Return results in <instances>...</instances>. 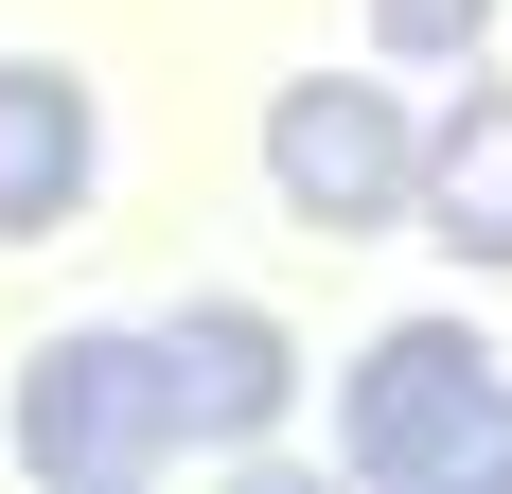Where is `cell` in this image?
I'll return each instance as SVG.
<instances>
[{
  "mask_svg": "<svg viewBox=\"0 0 512 494\" xmlns=\"http://www.w3.org/2000/svg\"><path fill=\"white\" fill-rule=\"evenodd\" d=\"M336 459L371 494H512V371L477 318H389L336 371Z\"/></svg>",
  "mask_w": 512,
  "mask_h": 494,
  "instance_id": "6da1fadb",
  "label": "cell"
},
{
  "mask_svg": "<svg viewBox=\"0 0 512 494\" xmlns=\"http://www.w3.org/2000/svg\"><path fill=\"white\" fill-rule=\"evenodd\" d=\"M265 195L301 230L371 247V230H424V124L389 71H283L265 89Z\"/></svg>",
  "mask_w": 512,
  "mask_h": 494,
  "instance_id": "7a4b0ae2",
  "label": "cell"
},
{
  "mask_svg": "<svg viewBox=\"0 0 512 494\" xmlns=\"http://www.w3.org/2000/svg\"><path fill=\"white\" fill-rule=\"evenodd\" d=\"M159 353H142V318H71V336H36L18 353V477H53V494H106V477H159Z\"/></svg>",
  "mask_w": 512,
  "mask_h": 494,
  "instance_id": "3957f363",
  "label": "cell"
},
{
  "mask_svg": "<svg viewBox=\"0 0 512 494\" xmlns=\"http://www.w3.org/2000/svg\"><path fill=\"white\" fill-rule=\"evenodd\" d=\"M142 353H159V442L177 459H265L283 442V406H301V336L265 318V300H177V318H142Z\"/></svg>",
  "mask_w": 512,
  "mask_h": 494,
  "instance_id": "277c9868",
  "label": "cell"
},
{
  "mask_svg": "<svg viewBox=\"0 0 512 494\" xmlns=\"http://www.w3.org/2000/svg\"><path fill=\"white\" fill-rule=\"evenodd\" d=\"M89 177H106V106H89V71L0 53V247L71 230V212H89Z\"/></svg>",
  "mask_w": 512,
  "mask_h": 494,
  "instance_id": "5b68a950",
  "label": "cell"
},
{
  "mask_svg": "<svg viewBox=\"0 0 512 494\" xmlns=\"http://www.w3.org/2000/svg\"><path fill=\"white\" fill-rule=\"evenodd\" d=\"M424 230L460 247L477 283H512V71H477V89L424 124Z\"/></svg>",
  "mask_w": 512,
  "mask_h": 494,
  "instance_id": "8992f818",
  "label": "cell"
},
{
  "mask_svg": "<svg viewBox=\"0 0 512 494\" xmlns=\"http://www.w3.org/2000/svg\"><path fill=\"white\" fill-rule=\"evenodd\" d=\"M495 18H512V0H371V36L407 53V71H460V53L495 36Z\"/></svg>",
  "mask_w": 512,
  "mask_h": 494,
  "instance_id": "52a82bcc",
  "label": "cell"
}]
</instances>
